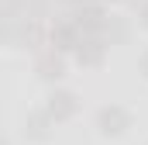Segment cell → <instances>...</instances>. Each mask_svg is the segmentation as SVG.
<instances>
[{"instance_id": "obj_1", "label": "cell", "mask_w": 148, "mask_h": 145, "mask_svg": "<svg viewBox=\"0 0 148 145\" xmlns=\"http://www.w3.org/2000/svg\"><path fill=\"white\" fill-rule=\"evenodd\" d=\"M62 14H69V21L76 24V31L83 38H100L103 41V28H107V17H110L107 3H83V7H69Z\"/></svg>"}, {"instance_id": "obj_2", "label": "cell", "mask_w": 148, "mask_h": 145, "mask_svg": "<svg viewBox=\"0 0 148 145\" xmlns=\"http://www.w3.org/2000/svg\"><path fill=\"white\" fill-rule=\"evenodd\" d=\"M134 128V114L124 107V104H103L97 110V131L103 138H121Z\"/></svg>"}, {"instance_id": "obj_3", "label": "cell", "mask_w": 148, "mask_h": 145, "mask_svg": "<svg viewBox=\"0 0 148 145\" xmlns=\"http://www.w3.org/2000/svg\"><path fill=\"white\" fill-rule=\"evenodd\" d=\"M41 107L48 110V117L55 124H66V121H73L76 114H79V93L69 90V86H52Z\"/></svg>"}, {"instance_id": "obj_4", "label": "cell", "mask_w": 148, "mask_h": 145, "mask_svg": "<svg viewBox=\"0 0 148 145\" xmlns=\"http://www.w3.org/2000/svg\"><path fill=\"white\" fill-rule=\"evenodd\" d=\"M79 31L69 21V14H55V21L48 24V48L59 52V55H73V48L79 45Z\"/></svg>"}, {"instance_id": "obj_5", "label": "cell", "mask_w": 148, "mask_h": 145, "mask_svg": "<svg viewBox=\"0 0 148 145\" xmlns=\"http://www.w3.org/2000/svg\"><path fill=\"white\" fill-rule=\"evenodd\" d=\"M66 55H59V52H52V48H41L35 55V76L41 83H48V86H59V79L66 76Z\"/></svg>"}, {"instance_id": "obj_6", "label": "cell", "mask_w": 148, "mask_h": 145, "mask_svg": "<svg viewBox=\"0 0 148 145\" xmlns=\"http://www.w3.org/2000/svg\"><path fill=\"white\" fill-rule=\"evenodd\" d=\"M107 45L100 41V38H79V45L73 48V62L76 66H83V69H100L103 62H107Z\"/></svg>"}, {"instance_id": "obj_7", "label": "cell", "mask_w": 148, "mask_h": 145, "mask_svg": "<svg viewBox=\"0 0 148 145\" xmlns=\"http://www.w3.org/2000/svg\"><path fill=\"white\" fill-rule=\"evenodd\" d=\"M52 131H55V121L48 117L45 107H31L28 110V117H24V138L28 142H48Z\"/></svg>"}, {"instance_id": "obj_8", "label": "cell", "mask_w": 148, "mask_h": 145, "mask_svg": "<svg viewBox=\"0 0 148 145\" xmlns=\"http://www.w3.org/2000/svg\"><path fill=\"white\" fill-rule=\"evenodd\" d=\"M131 17H124V14H117L110 10V17H107V28H103V45L110 48V45H124V41H131Z\"/></svg>"}, {"instance_id": "obj_9", "label": "cell", "mask_w": 148, "mask_h": 145, "mask_svg": "<svg viewBox=\"0 0 148 145\" xmlns=\"http://www.w3.org/2000/svg\"><path fill=\"white\" fill-rule=\"evenodd\" d=\"M0 17H24V0H0Z\"/></svg>"}, {"instance_id": "obj_10", "label": "cell", "mask_w": 148, "mask_h": 145, "mask_svg": "<svg viewBox=\"0 0 148 145\" xmlns=\"http://www.w3.org/2000/svg\"><path fill=\"white\" fill-rule=\"evenodd\" d=\"M134 10H138V24H141V28L148 31V0H141V3L134 7Z\"/></svg>"}, {"instance_id": "obj_11", "label": "cell", "mask_w": 148, "mask_h": 145, "mask_svg": "<svg viewBox=\"0 0 148 145\" xmlns=\"http://www.w3.org/2000/svg\"><path fill=\"white\" fill-rule=\"evenodd\" d=\"M138 72H141V76L148 79V48L141 52V55H138Z\"/></svg>"}, {"instance_id": "obj_12", "label": "cell", "mask_w": 148, "mask_h": 145, "mask_svg": "<svg viewBox=\"0 0 148 145\" xmlns=\"http://www.w3.org/2000/svg\"><path fill=\"white\" fill-rule=\"evenodd\" d=\"M0 145H10V142H7V135H0Z\"/></svg>"}]
</instances>
